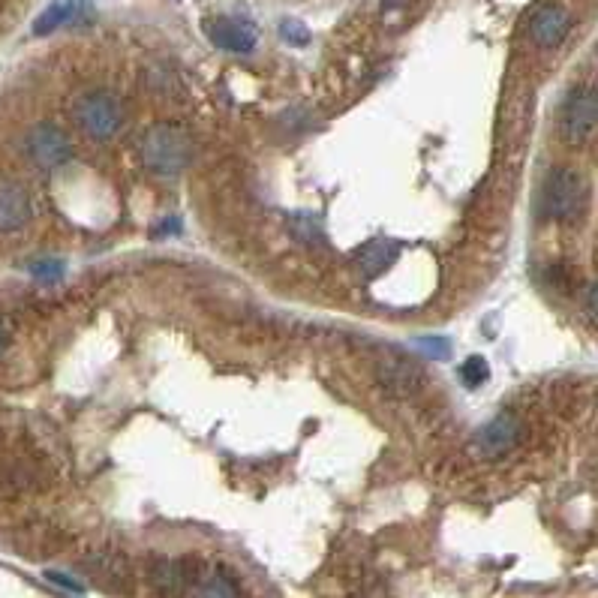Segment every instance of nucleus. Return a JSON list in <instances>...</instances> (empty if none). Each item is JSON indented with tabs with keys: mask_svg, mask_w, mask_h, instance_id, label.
Wrapping results in <instances>:
<instances>
[{
	"mask_svg": "<svg viewBox=\"0 0 598 598\" xmlns=\"http://www.w3.org/2000/svg\"><path fill=\"white\" fill-rule=\"evenodd\" d=\"M142 157H145V166L154 175L175 178V175H181L190 166V160H193V142H190V136L181 127H175V124H157L142 139Z\"/></svg>",
	"mask_w": 598,
	"mask_h": 598,
	"instance_id": "1",
	"label": "nucleus"
},
{
	"mask_svg": "<svg viewBox=\"0 0 598 598\" xmlns=\"http://www.w3.org/2000/svg\"><path fill=\"white\" fill-rule=\"evenodd\" d=\"M586 205V181L574 169H553L541 187V214L547 220H574Z\"/></svg>",
	"mask_w": 598,
	"mask_h": 598,
	"instance_id": "2",
	"label": "nucleus"
},
{
	"mask_svg": "<svg viewBox=\"0 0 598 598\" xmlns=\"http://www.w3.org/2000/svg\"><path fill=\"white\" fill-rule=\"evenodd\" d=\"M73 118L79 124V130L97 142L112 139L121 130V103L115 94L109 91H88L76 100L73 106Z\"/></svg>",
	"mask_w": 598,
	"mask_h": 598,
	"instance_id": "3",
	"label": "nucleus"
},
{
	"mask_svg": "<svg viewBox=\"0 0 598 598\" xmlns=\"http://www.w3.org/2000/svg\"><path fill=\"white\" fill-rule=\"evenodd\" d=\"M25 148H28V157H31L40 169H46V172L61 169V166L73 157V145H70L67 133H64L61 127L49 124V121L34 124V127L28 130Z\"/></svg>",
	"mask_w": 598,
	"mask_h": 598,
	"instance_id": "4",
	"label": "nucleus"
},
{
	"mask_svg": "<svg viewBox=\"0 0 598 598\" xmlns=\"http://www.w3.org/2000/svg\"><path fill=\"white\" fill-rule=\"evenodd\" d=\"M598 127V94L592 88H577L562 106V136L571 145H580L589 139V133Z\"/></svg>",
	"mask_w": 598,
	"mask_h": 598,
	"instance_id": "5",
	"label": "nucleus"
},
{
	"mask_svg": "<svg viewBox=\"0 0 598 598\" xmlns=\"http://www.w3.org/2000/svg\"><path fill=\"white\" fill-rule=\"evenodd\" d=\"M520 436H523L520 421H517L514 415L502 412L499 418H493V421L475 436V451H478L481 457H502V454H508V451L520 442Z\"/></svg>",
	"mask_w": 598,
	"mask_h": 598,
	"instance_id": "6",
	"label": "nucleus"
},
{
	"mask_svg": "<svg viewBox=\"0 0 598 598\" xmlns=\"http://www.w3.org/2000/svg\"><path fill=\"white\" fill-rule=\"evenodd\" d=\"M34 208H31V196L25 187L4 181L0 184V232H19L22 226H28Z\"/></svg>",
	"mask_w": 598,
	"mask_h": 598,
	"instance_id": "7",
	"label": "nucleus"
},
{
	"mask_svg": "<svg viewBox=\"0 0 598 598\" xmlns=\"http://www.w3.org/2000/svg\"><path fill=\"white\" fill-rule=\"evenodd\" d=\"M571 28V19L562 7H541L535 16H532V25H529V34L532 40L541 46V49H553L565 40Z\"/></svg>",
	"mask_w": 598,
	"mask_h": 598,
	"instance_id": "8",
	"label": "nucleus"
},
{
	"mask_svg": "<svg viewBox=\"0 0 598 598\" xmlns=\"http://www.w3.org/2000/svg\"><path fill=\"white\" fill-rule=\"evenodd\" d=\"M193 580V571L187 562H178V559H160L154 568H151V583L154 589L163 595V598H181L187 592Z\"/></svg>",
	"mask_w": 598,
	"mask_h": 598,
	"instance_id": "9",
	"label": "nucleus"
},
{
	"mask_svg": "<svg viewBox=\"0 0 598 598\" xmlns=\"http://www.w3.org/2000/svg\"><path fill=\"white\" fill-rule=\"evenodd\" d=\"M208 37L214 46L226 49V52H250L256 46V34L253 28L241 25V22H232V19H217V22H208L205 25Z\"/></svg>",
	"mask_w": 598,
	"mask_h": 598,
	"instance_id": "10",
	"label": "nucleus"
},
{
	"mask_svg": "<svg viewBox=\"0 0 598 598\" xmlns=\"http://www.w3.org/2000/svg\"><path fill=\"white\" fill-rule=\"evenodd\" d=\"M82 10H88L85 0H61V4H52V7H49V10L34 22V34H37V37L52 34V31H58L61 25L76 22Z\"/></svg>",
	"mask_w": 598,
	"mask_h": 598,
	"instance_id": "11",
	"label": "nucleus"
},
{
	"mask_svg": "<svg viewBox=\"0 0 598 598\" xmlns=\"http://www.w3.org/2000/svg\"><path fill=\"white\" fill-rule=\"evenodd\" d=\"M394 259H397V244H388V241H376L367 250H361V256H358L361 268L370 271V274L385 271Z\"/></svg>",
	"mask_w": 598,
	"mask_h": 598,
	"instance_id": "12",
	"label": "nucleus"
},
{
	"mask_svg": "<svg viewBox=\"0 0 598 598\" xmlns=\"http://www.w3.org/2000/svg\"><path fill=\"white\" fill-rule=\"evenodd\" d=\"M196 598H238V586H235L232 577H226V574L217 571V574H211V577H205L199 583Z\"/></svg>",
	"mask_w": 598,
	"mask_h": 598,
	"instance_id": "13",
	"label": "nucleus"
},
{
	"mask_svg": "<svg viewBox=\"0 0 598 598\" xmlns=\"http://www.w3.org/2000/svg\"><path fill=\"white\" fill-rule=\"evenodd\" d=\"M490 376V370H487V361L484 358H469L466 364H460V379L469 385V388H475V385H481L484 379Z\"/></svg>",
	"mask_w": 598,
	"mask_h": 598,
	"instance_id": "14",
	"label": "nucleus"
},
{
	"mask_svg": "<svg viewBox=\"0 0 598 598\" xmlns=\"http://www.w3.org/2000/svg\"><path fill=\"white\" fill-rule=\"evenodd\" d=\"M292 232H295V238H298L301 244H307V247H316V241H322L319 223H316L313 217H298V220L292 223Z\"/></svg>",
	"mask_w": 598,
	"mask_h": 598,
	"instance_id": "15",
	"label": "nucleus"
},
{
	"mask_svg": "<svg viewBox=\"0 0 598 598\" xmlns=\"http://www.w3.org/2000/svg\"><path fill=\"white\" fill-rule=\"evenodd\" d=\"M31 274L40 280V283H55L64 277V262L61 259H43V262H34L31 265Z\"/></svg>",
	"mask_w": 598,
	"mask_h": 598,
	"instance_id": "16",
	"label": "nucleus"
},
{
	"mask_svg": "<svg viewBox=\"0 0 598 598\" xmlns=\"http://www.w3.org/2000/svg\"><path fill=\"white\" fill-rule=\"evenodd\" d=\"M280 34H283V40H289V43H295V46H304V43L310 40V34H307L304 25H298V22H283Z\"/></svg>",
	"mask_w": 598,
	"mask_h": 598,
	"instance_id": "17",
	"label": "nucleus"
},
{
	"mask_svg": "<svg viewBox=\"0 0 598 598\" xmlns=\"http://www.w3.org/2000/svg\"><path fill=\"white\" fill-rule=\"evenodd\" d=\"M586 310H589V316H592V322L598 325V283L589 289V295H586Z\"/></svg>",
	"mask_w": 598,
	"mask_h": 598,
	"instance_id": "18",
	"label": "nucleus"
},
{
	"mask_svg": "<svg viewBox=\"0 0 598 598\" xmlns=\"http://www.w3.org/2000/svg\"><path fill=\"white\" fill-rule=\"evenodd\" d=\"M49 580H55V583H61V586H70V589L82 592V586H79V583H73V580H70V577H64V574H55V571H49Z\"/></svg>",
	"mask_w": 598,
	"mask_h": 598,
	"instance_id": "19",
	"label": "nucleus"
},
{
	"mask_svg": "<svg viewBox=\"0 0 598 598\" xmlns=\"http://www.w3.org/2000/svg\"><path fill=\"white\" fill-rule=\"evenodd\" d=\"M4 343H7V328L0 325V352H4Z\"/></svg>",
	"mask_w": 598,
	"mask_h": 598,
	"instance_id": "20",
	"label": "nucleus"
}]
</instances>
